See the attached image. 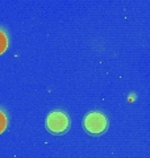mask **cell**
<instances>
[{
	"mask_svg": "<svg viewBox=\"0 0 150 158\" xmlns=\"http://www.w3.org/2000/svg\"><path fill=\"white\" fill-rule=\"evenodd\" d=\"M70 127L69 116L62 111H54L49 113L46 118V128L54 135H62Z\"/></svg>",
	"mask_w": 150,
	"mask_h": 158,
	"instance_id": "obj_1",
	"label": "cell"
},
{
	"mask_svg": "<svg viewBox=\"0 0 150 158\" xmlns=\"http://www.w3.org/2000/svg\"><path fill=\"white\" fill-rule=\"evenodd\" d=\"M84 128L88 133L91 135H100L107 129L108 127V121L107 117L100 112H90L88 115L84 117Z\"/></svg>",
	"mask_w": 150,
	"mask_h": 158,
	"instance_id": "obj_2",
	"label": "cell"
},
{
	"mask_svg": "<svg viewBox=\"0 0 150 158\" xmlns=\"http://www.w3.org/2000/svg\"><path fill=\"white\" fill-rule=\"evenodd\" d=\"M8 45H9L8 34L6 33V31H4V29L0 28V56H2L3 53H6V52H7Z\"/></svg>",
	"mask_w": 150,
	"mask_h": 158,
	"instance_id": "obj_3",
	"label": "cell"
},
{
	"mask_svg": "<svg viewBox=\"0 0 150 158\" xmlns=\"http://www.w3.org/2000/svg\"><path fill=\"white\" fill-rule=\"evenodd\" d=\"M7 127H8V117L4 113V111L0 110V135L7 129Z\"/></svg>",
	"mask_w": 150,
	"mask_h": 158,
	"instance_id": "obj_4",
	"label": "cell"
}]
</instances>
